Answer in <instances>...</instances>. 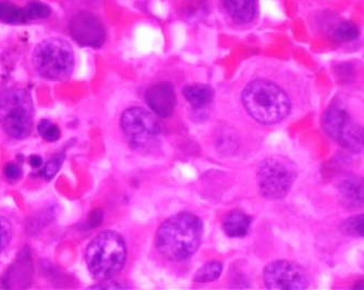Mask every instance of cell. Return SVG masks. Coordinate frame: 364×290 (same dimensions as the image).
I'll use <instances>...</instances> for the list:
<instances>
[{
    "mask_svg": "<svg viewBox=\"0 0 364 290\" xmlns=\"http://www.w3.org/2000/svg\"><path fill=\"white\" fill-rule=\"evenodd\" d=\"M353 289H364V279L358 281L353 286Z\"/></svg>",
    "mask_w": 364,
    "mask_h": 290,
    "instance_id": "obj_27",
    "label": "cell"
},
{
    "mask_svg": "<svg viewBox=\"0 0 364 290\" xmlns=\"http://www.w3.org/2000/svg\"><path fill=\"white\" fill-rule=\"evenodd\" d=\"M34 104L26 89L12 87L0 93V126L14 140H24L32 132Z\"/></svg>",
    "mask_w": 364,
    "mask_h": 290,
    "instance_id": "obj_6",
    "label": "cell"
},
{
    "mask_svg": "<svg viewBox=\"0 0 364 290\" xmlns=\"http://www.w3.org/2000/svg\"><path fill=\"white\" fill-rule=\"evenodd\" d=\"M122 132L134 150L150 151L159 142L161 128L156 118L150 111L132 107L122 113L120 120Z\"/></svg>",
    "mask_w": 364,
    "mask_h": 290,
    "instance_id": "obj_8",
    "label": "cell"
},
{
    "mask_svg": "<svg viewBox=\"0 0 364 290\" xmlns=\"http://www.w3.org/2000/svg\"><path fill=\"white\" fill-rule=\"evenodd\" d=\"M63 158H65L63 155H57V156L53 157L43 167V177L48 181L52 179L58 173L59 169L63 164Z\"/></svg>",
    "mask_w": 364,
    "mask_h": 290,
    "instance_id": "obj_23",
    "label": "cell"
},
{
    "mask_svg": "<svg viewBox=\"0 0 364 290\" xmlns=\"http://www.w3.org/2000/svg\"><path fill=\"white\" fill-rule=\"evenodd\" d=\"M30 163L33 167H36V169H38V167H42L43 160L41 157L38 156H32L30 158Z\"/></svg>",
    "mask_w": 364,
    "mask_h": 290,
    "instance_id": "obj_25",
    "label": "cell"
},
{
    "mask_svg": "<svg viewBox=\"0 0 364 290\" xmlns=\"http://www.w3.org/2000/svg\"><path fill=\"white\" fill-rule=\"evenodd\" d=\"M145 102L153 112L161 118L171 116L175 109L176 93L173 85L168 82H159L147 89Z\"/></svg>",
    "mask_w": 364,
    "mask_h": 290,
    "instance_id": "obj_11",
    "label": "cell"
},
{
    "mask_svg": "<svg viewBox=\"0 0 364 290\" xmlns=\"http://www.w3.org/2000/svg\"><path fill=\"white\" fill-rule=\"evenodd\" d=\"M322 128L341 148L364 155V96L338 94L323 114Z\"/></svg>",
    "mask_w": 364,
    "mask_h": 290,
    "instance_id": "obj_1",
    "label": "cell"
},
{
    "mask_svg": "<svg viewBox=\"0 0 364 290\" xmlns=\"http://www.w3.org/2000/svg\"><path fill=\"white\" fill-rule=\"evenodd\" d=\"M127 247L122 235L112 230L98 234L85 251L87 269L94 279L109 281L119 274L126 264Z\"/></svg>",
    "mask_w": 364,
    "mask_h": 290,
    "instance_id": "obj_4",
    "label": "cell"
},
{
    "mask_svg": "<svg viewBox=\"0 0 364 290\" xmlns=\"http://www.w3.org/2000/svg\"><path fill=\"white\" fill-rule=\"evenodd\" d=\"M26 14L28 22L40 21V20L48 19L52 16V8L47 4L42 3L40 0H32L26 5Z\"/></svg>",
    "mask_w": 364,
    "mask_h": 290,
    "instance_id": "obj_18",
    "label": "cell"
},
{
    "mask_svg": "<svg viewBox=\"0 0 364 290\" xmlns=\"http://www.w3.org/2000/svg\"><path fill=\"white\" fill-rule=\"evenodd\" d=\"M69 33L75 43L83 47L101 48L106 40V30L97 14L79 11L69 22Z\"/></svg>",
    "mask_w": 364,
    "mask_h": 290,
    "instance_id": "obj_10",
    "label": "cell"
},
{
    "mask_svg": "<svg viewBox=\"0 0 364 290\" xmlns=\"http://www.w3.org/2000/svg\"><path fill=\"white\" fill-rule=\"evenodd\" d=\"M359 28L351 21L341 22L333 33V38L338 44L353 42L359 38Z\"/></svg>",
    "mask_w": 364,
    "mask_h": 290,
    "instance_id": "obj_17",
    "label": "cell"
},
{
    "mask_svg": "<svg viewBox=\"0 0 364 290\" xmlns=\"http://www.w3.org/2000/svg\"><path fill=\"white\" fill-rule=\"evenodd\" d=\"M203 224L198 216L188 212L175 214L157 230L156 247L171 261L191 258L201 245Z\"/></svg>",
    "mask_w": 364,
    "mask_h": 290,
    "instance_id": "obj_2",
    "label": "cell"
},
{
    "mask_svg": "<svg viewBox=\"0 0 364 290\" xmlns=\"http://www.w3.org/2000/svg\"><path fill=\"white\" fill-rule=\"evenodd\" d=\"M241 98L247 113L264 126L280 123L291 111L289 95L269 79L250 82L243 89Z\"/></svg>",
    "mask_w": 364,
    "mask_h": 290,
    "instance_id": "obj_3",
    "label": "cell"
},
{
    "mask_svg": "<svg viewBox=\"0 0 364 290\" xmlns=\"http://www.w3.org/2000/svg\"><path fill=\"white\" fill-rule=\"evenodd\" d=\"M102 285H96L93 286V288H126L127 286L124 285H118V284H112V285H107V284L105 283V281H101Z\"/></svg>",
    "mask_w": 364,
    "mask_h": 290,
    "instance_id": "obj_26",
    "label": "cell"
},
{
    "mask_svg": "<svg viewBox=\"0 0 364 290\" xmlns=\"http://www.w3.org/2000/svg\"><path fill=\"white\" fill-rule=\"evenodd\" d=\"M263 279L269 289H306L310 283L306 271L287 260L269 263L264 269Z\"/></svg>",
    "mask_w": 364,
    "mask_h": 290,
    "instance_id": "obj_9",
    "label": "cell"
},
{
    "mask_svg": "<svg viewBox=\"0 0 364 290\" xmlns=\"http://www.w3.org/2000/svg\"><path fill=\"white\" fill-rule=\"evenodd\" d=\"M296 165L283 156L265 159L257 169L259 193L267 199H283L296 181Z\"/></svg>",
    "mask_w": 364,
    "mask_h": 290,
    "instance_id": "obj_7",
    "label": "cell"
},
{
    "mask_svg": "<svg viewBox=\"0 0 364 290\" xmlns=\"http://www.w3.org/2000/svg\"><path fill=\"white\" fill-rule=\"evenodd\" d=\"M21 169H20L19 165L14 164V163H9V164L6 165L5 177L9 181L19 179L20 177H21Z\"/></svg>",
    "mask_w": 364,
    "mask_h": 290,
    "instance_id": "obj_24",
    "label": "cell"
},
{
    "mask_svg": "<svg viewBox=\"0 0 364 290\" xmlns=\"http://www.w3.org/2000/svg\"><path fill=\"white\" fill-rule=\"evenodd\" d=\"M223 272V264L218 261L206 263L205 265L198 269L196 275V281L198 283H210L220 279Z\"/></svg>",
    "mask_w": 364,
    "mask_h": 290,
    "instance_id": "obj_19",
    "label": "cell"
},
{
    "mask_svg": "<svg viewBox=\"0 0 364 290\" xmlns=\"http://www.w3.org/2000/svg\"><path fill=\"white\" fill-rule=\"evenodd\" d=\"M75 51L68 40L49 38L36 45L32 65L40 77L48 81H65L75 69Z\"/></svg>",
    "mask_w": 364,
    "mask_h": 290,
    "instance_id": "obj_5",
    "label": "cell"
},
{
    "mask_svg": "<svg viewBox=\"0 0 364 290\" xmlns=\"http://www.w3.org/2000/svg\"><path fill=\"white\" fill-rule=\"evenodd\" d=\"M38 133L47 142H56L60 138V130L56 124L49 120H42L38 126Z\"/></svg>",
    "mask_w": 364,
    "mask_h": 290,
    "instance_id": "obj_21",
    "label": "cell"
},
{
    "mask_svg": "<svg viewBox=\"0 0 364 290\" xmlns=\"http://www.w3.org/2000/svg\"><path fill=\"white\" fill-rule=\"evenodd\" d=\"M12 237V226L9 221L0 216V253L3 252Z\"/></svg>",
    "mask_w": 364,
    "mask_h": 290,
    "instance_id": "obj_22",
    "label": "cell"
},
{
    "mask_svg": "<svg viewBox=\"0 0 364 290\" xmlns=\"http://www.w3.org/2000/svg\"><path fill=\"white\" fill-rule=\"evenodd\" d=\"M227 16L239 26L253 23L259 14V0H220Z\"/></svg>",
    "mask_w": 364,
    "mask_h": 290,
    "instance_id": "obj_13",
    "label": "cell"
},
{
    "mask_svg": "<svg viewBox=\"0 0 364 290\" xmlns=\"http://www.w3.org/2000/svg\"><path fill=\"white\" fill-rule=\"evenodd\" d=\"M341 230L345 234L364 238V213L355 214L345 220Z\"/></svg>",
    "mask_w": 364,
    "mask_h": 290,
    "instance_id": "obj_20",
    "label": "cell"
},
{
    "mask_svg": "<svg viewBox=\"0 0 364 290\" xmlns=\"http://www.w3.org/2000/svg\"><path fill=\"white\" fill-rule=\"evenodd\" d=\"M341 203L349 210H361L364 208V177L349 174L343 177L338 186Z\"/></svg>",
    "mask_w": 364,
    "mask_h": 290,
    "instance_id": "obj_12",
    "label": "cell"
},
{
    "mask_svg": "<svg viewBox=\"0 0 364 290\" xmlns=\"http://www.w3.org/2000/svg\"><path fill=\"white\" fill-rule=\"evenodd\" d=\"M0 22L10 26L28 23L26 6L20 7L10 0H0Z\"/></svg>",
    "mask_w": 364,
    "mask_h": 290,
    "instance_id": "obj_14",
    "label": "cell"
},
{
    "mask_svg": "<svg viewBox=\"0 0 364 290\" xmlns=\"http://www.w3.org/2000/svg\"><path fill=\"white\" fill-rule=\"evenodd\" d=\"M250 225L251 218L247 214L241 212H231L225 218L223 230L229 237L237 238V237L245 236Z\"/></svg>",
    "mask_w": 364,
    "mask_h": 290,
    "instance_id": "obj_15",
    "label": "cell"
},
{
    "mask_svg": "<svg viewBox=\"0 0 364 290\" xmlns=\"http://www.w3.org/2000/svg\"><path fill=\"white\" fill-rule=\"evenodd\" d=\"M183 95L190 105L194 108H203L212 101L214 91L212 87L204 84L190 85L183 89Z\"/></svg>",
    "mask_w": 364,
    "mask_h": 290,
    "instance_id": "obj_16",
    "label": "cell"
}]
</instances>
